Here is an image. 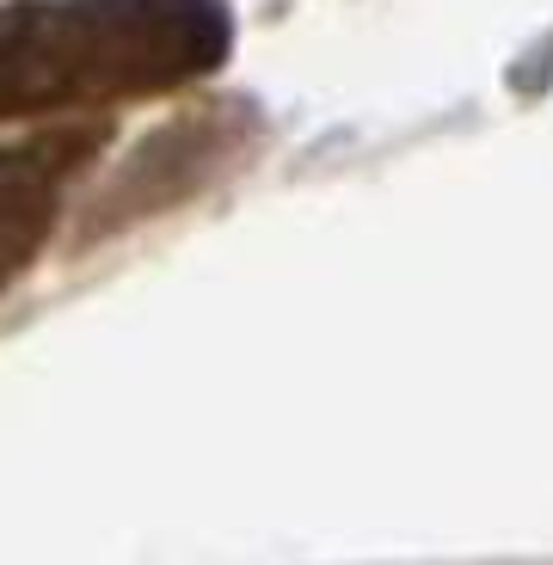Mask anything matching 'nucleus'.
<instances>
[{"instance_id":"f03ea898","label":"nucleus","mask_w":553,"mask_h":565,"mask_svg":"<svg viewBox=\"0 0 553 565\" xmlns=\"http://www.w3.org/2000/svg\"><path fill=\"white\" fill-rule=\"evenodd\" d=\"M86 141L56 136V141H19V148H0V289L38 253L43 227L56 215V191L62 172L81 160Z\"/></svg>"},{"instance_id":"f257e3e1","label":"nucleus","mask_w":553,"mask_h":565,"mask_svg":"<svg viewBox=\"0 0 553 565\" xmlns=\"http://www.w3.org/2000/svg\"><path fill=\"white\" fill-rule=\"evenodd\" d=\"M227 38L222 0H13L0 7V117L167 93L210 74Z\"/></svg>"}]
</instances>
